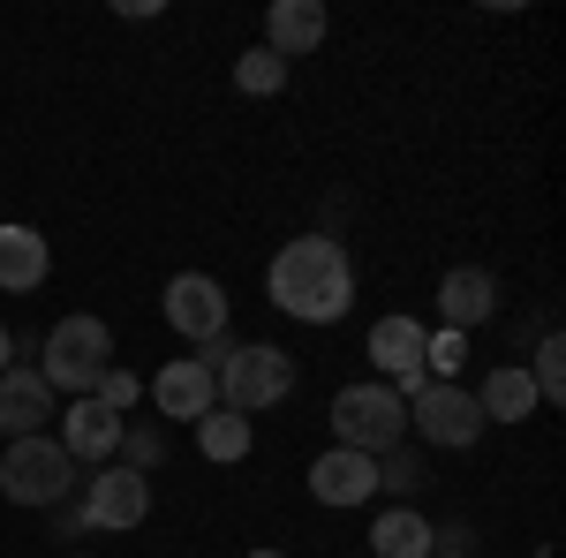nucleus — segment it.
<instances>
[{
    "instance_id": "obj_20",
    "label": "nucleus",
    "mask_w": 566,
    "mask_h": 558,
    "mask_svg": "<svg viewBox=\"0 0 566 558\" xmlns=\"http://www.w3.org/2000/svg\"><path fill=\"white\" fill-rule=\"evenodd\" d=\"M528 386H536V400H552V408L566 400V340H559V333H544V340H536V362H528Z\"/></svg>"
},
{
    "instance_id": "obj_22",
    "label": "nucleus",
    "mask_w": 566,
    "mask_h": 558,
    "mask_svg": "<svg viewBox=\"0 0 566 558\" xmlns=\"http://www.w3.org/2000/svg\"><path fill=\"white\" fill-rule=\"evenodd\" d=\"M461 362H469V333H438V340H423V370H431V378L461 386Z\"/></svg>"
},
{
    "instance_id": "obj_7",
    "label": "nucleus",
    "mask_w": 566,
    "mask_h": 558,
    "mask_svg": "<svg viewBox=\"0 0 566 558\" xmlns=\"http://www.w3.org/2000/svg\"><path fill=\"white\" fill-rule=\"evenodd\" d=\"M423 340H431V333H423L416 317H400V309H392V317H378V325H370V362H378V386H392L400 400H416V392L431 386V370H423Z\"/></svg>"
},
{
    "instance_id": "obj_12",
    "label": "nucleus",
    "mask_w": 566,
    "mask_h": 558,
    "mask_svg": "<svg viewBox=\"0 0 566 558\" xmlns=\"http://www.w3.org/2000/svg\"><path fill=\"white\" fill-rule=\"evenodd\" d=\"M45 423H53V386L39 378V362L31 370H0V438L15 445V438H45Z\"/></svg>"
},
{
    "instance_id": "obj_10",
    "label": "nucleus",
    "mask_w": 566,
    "mask_h": 558,
    "mask_svg": "<svg viewBox=\"0 0 566 558\" xmlns=\"http://www.w3.org/2000/svg\"><path fill=\"white\" fill-rule=\"evenodd\" d=\"M144 514H151V475L122 468V461H106V468L91 475V491H84L91 528H144Z\"/></svg>"
},
{
    "instance_id": "obj_21",
    "label": "nucleus",
    "mask_w": 566,
    "mask_h": 558,
    "mask_svg": "<svg viewBox=\"0 0 566 558\" xmlns=\"http://www.w3.org/2000/svg\"><path fill=\"white\" fill-rule=\"evenodd\" d=\"M234 84L250 91V98H272V91L287 84V61H280V53H264V45H250V53L234 61Z\"/></svg>"
},
{
    "instance_id": "obj_16",
    "label": "nucleus",
    "mask_w": 566,
    "mask_h": 558,
    "mask_svg": "<svg viewBox=\"0 0 566 558\" xmlns=\"http://www.w3.org/2000/svg\"><path fill=\"white\" fill-rule=\"evenodd\" d=\"M45 272H53V250L39 227H0V287L31 295V287H45Z\"/></svg>"
},
{
    "instance_id": "obj_6",
    "label": "nucleus",
    "mask_w": 566,
    "mask_h": 558,
    "mask_svg": "<svg viewBox=\"0 0 566 558\" xmlns=\"http://www.w3.org/2000/svg\"><path fill=\"white\" fill-rule=\"evenodd\" d=\"M408 430H423V445H446V453H469L483 430V408L469 386H446V378H431V386L408 400Z\"/></svg>"
},
{
    "instance_id": "obj_24",
    "label": "nucleus",
    "mask_w": 566,
    "mask_h": 558,
    "mask_svg": "<svg viewBox=\"0 0 566 558\" xmlns=\"http://www.w3.org/2000/svg\"><path fill=\"white\" fill-rule=\"evenodd\" d=\"M91 400H106V408H114V415H122V408H129V400H136V378H129V370H106V378H98V392H91Z\"/></svg>"
},
{
    "instance_id": "obj_8",
    "label": "nucleus",
    "mask_w": 566,
    "mask_h": 558,
    "mask_svg": "<svg viewBox=\"0 0 566 558\" xmlns=\"http://www.w3.org/2000/svg\"><path fill=\"white\" fill-rule=\"evenodd\" d=\"M167 325H175L181 340H227V287H219L212 272H175L167 280Z\"/></svg>"
},
{
    "instance_id": "obj_5",
    "label": "nucleus",
    "mask_w": 566,
    "mask_h": 558,
    "mask_svg": "<svg viewBox=\"0 0 566 558\" xmlns=\"http://www.w3.org/2000/svg\"><path fill=\"white\" fill-rule=\"evenodd\" d=\"M76 483V461L61 453V438H15L0 453V498L8 506H61Z\"/></svg>"
},
{
    "instance_id": "obj_2",
    "label": "nucleus",
    "mask_w": 566,
    "mask_h": 558,
    "mask_svg": "<svg viewBox=\"0 0 566 558\" xmlns=\"http://www.w3.org/2000/svg\"><path fill=\"white\" fill-rule=\"evenodd\" d=\"M212 347H219V355H205V362H212L219 400H227L234 415H258V408H280V400L295 392V355H280V347H264V340H242V347L212 340Z\"/></svg>"
},
{
    "instance_id": "obj_14",
    "label": "nucleus",
    "mask_w": 566,
    "mask_h": 558,
    "mask_svg": "<svg viewBox=\"0 0 566 558\" xmlns=\"http://www.w3.org/2000/svg\"><path fill=\"white\" fill-rule=\"evenodd\" d=\"M317 45H325V8H317V0H272V15H264V53L303 61Z\"/></svg>"
},
{
    "instance_id": "obj_15",
    "label": "nucleus",
    "mask_w": 566,
    "mask_h": 558,
    "mask_svg": "<svg viewBox=\"0 0 566 558\" xmlns=\"http://www.w3.org/2000/svg\"><path fill=\"white\" fill-rule=\"evenodd\" d=\"M438 309H446V333H469V325H483L499 309V280L483 264H461V272L438 280Z\"/></svg>"
},
{
    "instance_id": "obj_19",
    "label": "nucleus",
    "mask_w": 566,
    "mask_h": 558,
    "mask_svg": "<svg viewBox=\"0 0 566 558\" xmlns=\"http://www.w3.org/2000/svg\"><path fill=\"white\" fill-rule=\"evenodd\" d=\"M197 453H205V461H242V453H250V415L212 408V415L197 423Z\"/></svg>"
},
{
    "instance_id": "obj_26",
    "label": "nucleus",
    "mask_w": 566,
    "mask_h": 558,
    "mask_svg": "<svg viewBox=\"0 0 566 558\" xmlns=\"http://www.w3.org/2000/svg\"><path fill=\"white\" fill-rule=\"evenodd\" d=\"M431 558H469V551H461V536H453V551H431Z\"/></svg>"
},
{
    "instance_id": "obj_11",
    "label": "nucleus",
    "mask_w": 566,
    "mask_h": 558,
    "mask_svg": "<svg viewBox=\"0 0 566 558\" xmlns=\"http://www.w3.org/2000/svg\"><path fill=\"white\" fill-rule=\"evenodd\" d=\"M310 498L317 506H370L378 498V461L370 453H348V445L317 453L310 461Z\"/></svg>"
},
{
    "instance_id": "obj_3",
    "label": "nucleus",
    "mask_w": 566,
    "mask_h": 558,
    "mask_svg": "<svg viewBox=\"0 0 566 558\" xmlns=\"http://www.w3.org/2000/svg\"><path fill=\"white\" fill-rule=\"evenodd\" d=\"M106 370H114V333H106V325H98L91 309H76V317H61V325L45 333L39 378H45L53 392H76V400H91Z\"/></svg>"
},
{
    "instance_id": "obj_18",
    "label": "nucleus",
    "mask_w": 566,
    "mask_h": 558,
    "mask_svg": "<svg viewBox=\"0 0 566 558\" xmlns=\"http://www.w3.org/2000/svg\"><path fill=\"white\" fill-rule=\"evenodd\" d=\"M370 551L378 558H431L438 528L416 514V506H392V514H378V528H370Z\"/></svg>"
},
{
    "instance_id": "obj_13",
    "label": "nucleus",
    "mask_w": 566,
    "mask_h": 558,
    "mask_svg": "<svg viewBox=\"0 0 566 558\" xmlns=\"http://www.w3.org/2000/svg\"><path fill=\"white\" fill-rule=\"evenodd\" d=\"M122 415L106 408V400H76L69 415H61V453L69 461H106V453H122Z\"/></svg>"
},
{
    "instance_id": "obj_17",
    "label": "nucleus",
    "mask_w": 566,
    "mask_h": 558,
    "mask_svg": "<svg viewBox=\"0 0 566 558\" xmlns=\"http://www.w3.org/2000/svg\"><path fill=\"white\" fill-rule=\"evenodd\" d=\"M476 408H483V423H528L544 400H536V386H528L522 362H499V370L476 386Z\"/></svg>"
},
{
    "instance_id": "obj_25",
    "label": "nucleus",
    "mask_w": 566,
    "mask_h": 558,
    "mask_svg": "<svg viewBox=\"0 0 566 558\" xmlns=\"http://www.w3.org/2000/svg\"><path fill=\"white\" fill-rule=\"evenodd\" d=\"M8 362H15V340H8V325H0V370H8Z\"/></svg>"
},
{
    "instance_id": "obj_1",
    "label": "nucleus",
    "mask_w": 566,
    "mask_h": 558,
    "mask_svg": "<svg viewBox=\"0 0 566 558\" xmlns=\"http://www.w3.org/2000/svg\"><path fill=\"white\" fill-rule=\"evenodd\" d=\"M264 295L295 325H340L355 302V264L333 234H295V242H280V257L264 272Z\"/></svg>"
},
{
    "instance_id": "obj_23",
    "label": "nucleus",
    "mask_w": 566,
    "mask_h": 558,
    "mask_svg": "<svg viewBox=\"0 0 566 558\" xmlns=\"http://www.w3.org/2000/svg\"><path fill=\"white\" fill-rule=\"evenodd\" d=\"M159 461H167V438H159V430H144V423H129V430H122V468L151 475Z\"/></svg>"
},
{
    "instance_id": "obj_4",
    "label": "nucleus",
    "mask_w": 566,
    "mask_h": 558,
    "mask_svg": "<svg viewBox=\"0 0 566 558\" xmlns=\"http://www.w3.org/2000/svg\"><path fill=\"white\" fill-rule=\"evenodd\" d=\"M333 438L348 445V453H400V438H408V400L392 386H340L333 392Z\"/></svg>"
},
{
    "instance_id": "obj_9",
    "label": "nucleus",
    "mask_w": 566,
    "mask_h": 558,
    "mask_svg": "<svg viewBox=\"0 0 566 558\" xmlns=\"http://www.w3.org/2000/svg\"><path fill=\"white\" fill-rule=\"evenodd\" d=\"M151 408L167 415V423H205L219 408V378H212V362L205 355H189V362H159V378H151Z\"/></svg>"
}]
</instances>
